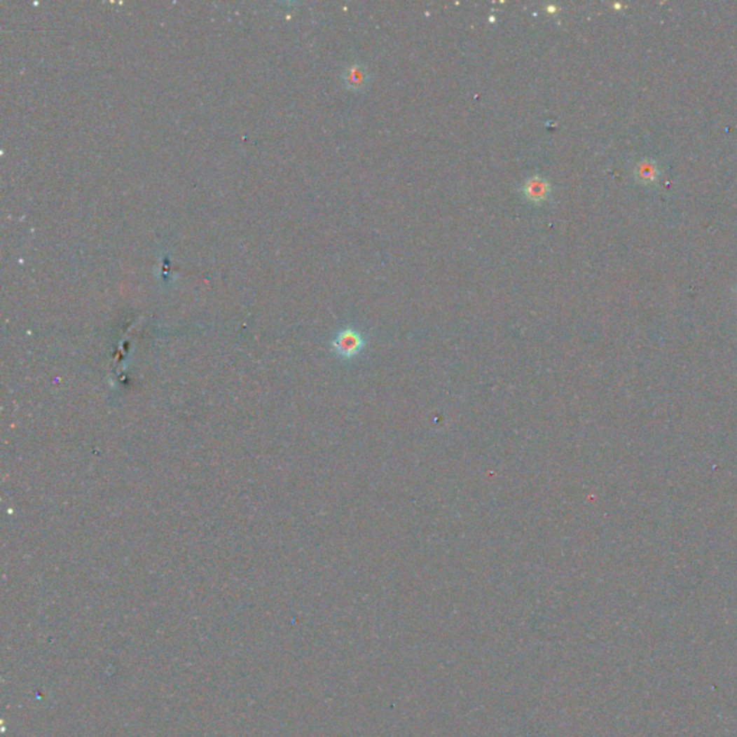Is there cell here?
<instances>
[{
	"label": "cell",
	"mask_w": 737,
	"mask_h": 737,
	"mask_svg": "<svg viewBox=\"0 0 737 737\" xmlns=\"http://www.w3.org/2000/svg\"><path fill=\"white\" fill-rule=\"evenodd\" d=\"M634 174L637 176V179L641 181V183H652L658 179V174H660V170H658V166L651 162V160H642L637 165L635 170H634Z\"/></svg>",
	"instance_id": "277c9868"
},
{
	"label": "cell",
	"mask_w": 737,
	"mask_h": 737,
	"mask_svg": "<svg viewBox=\"0 0 737 737\" xmlns=\"http://www.w3.org/2000/svg\"><path fill=\"white\" fill-rule=\"evenodd\" d=\"M521 193L529 202L540 205L549 199L551 188L550 183L544 177L536 174L529 177L521 184Z\"/></svg>",
	"instance_id": "7a4b0ae2"
},
{
	"label": "cell",
	"mask_w": 737,
	"mask_h": 737,
	"mask_svg": "<svg viewBox=\"0 0 737 737\" xmlns=\"http://www.w3.org/2000/svg\"><path fill=\"white\" fill-rule=\"evenodd\" d=\"M368 72L360 64H353L347 67L343 72V83L350 91H363L368 84Z\"/></svg>",
	"instance_id": "3957f363"
},
{
	"label": "cell",
	"mask_w": 737,
	"mask_h": 737,
	"mask_svg": "<svg viewBox=\"0 0 737 737\" xmlns=\"http://www.w3.org/2000/svg\"><path fill=\"white\" fill-rule=\"evenodd\" d=\"M366 345H367L366 336L354 327H346L343 330H340L333 337L331 343H330L331 350L337 356V359L345 360V361L354 360L356 357H359L363 353Z\"/></svg>",
	"instance_id": "6da1fadb"
}]
</instances>
